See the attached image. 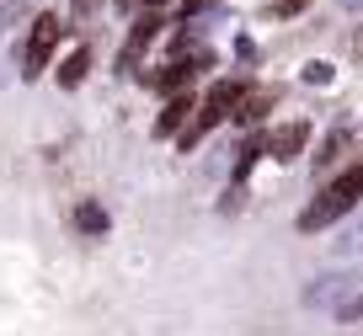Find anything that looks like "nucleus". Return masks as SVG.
Wrapping results in <instances>:
<instances>
[{"mask_svg": "<svg viewBox=\"0 0 363 336\" xmlns=\"http://www.w3.org/2000/svg\"><path fill=\"white\" fill-rule=\"evenodd\" d=\"M342 145H347V134H342V128H331V134H326V145H320V155H315V171H326L331 160L342 155Z\"/></svg>", "mask_w": 363, "mask_h": 336, "instance_id": "12", "label": "nucleus"}, {"mask_svg": "<svg viewBox=\"0 0 363 336\" xmlns=\"http://www.w3.org/2000/svg\"><path fill=\"white\" fill-rule=\"evenodd\" d=\"M267 107H272V91H257V96H240L235 118H240V123H257V118H262Z\"/></svg>", "mask_w": 363, "mask_h": 336, "instance_id": "10", "label": "nucleus"}, {"mask_svg": "<svg viewBox=\"0 0 363 336\" xmlns=\"http://www.w3.org/2000/svg\"><path fill=\"white\" fill-rule=\"evenodd\" d=\"M86 69H91V54H86V48H75V54L59 65V86H80V80H86Z\"/></svg>", "mask_w": 363, "mask_h": 336, "instance_id": "8", "label": "nucleus"}, {"mask_svg": "<svg viewBox=\"0 0 363 336\" xmlns=\"http://www.w3.org/2000/svg\"><path fill=\"white\" fill-rule=\"evenodd\" d=\"M305 145H310V123H299V118L267 134V155H272V160H294Z\"/></svg>", "mask_w": 363, "mask_h": 336, "instance_id": "3", "label": "nucleus"}, {"mask_svg": "<svg viewBox=\"0 0 363 336\" xmlns=\"http://www.w3.org/2000/svg\"><path fill=\"white\" fill-rule=\"evenodd\" d=\"M337 320H342V325H358V320H363V293H358V299H342V304H337Z\"/></svg>", "mask_w": 363, "mask_h": 336, "instance_id": "13", "label": "nucleus"}, {"mask_svg": "<svg viewBox=\"0 0 363 336\" xmlns=\"http://www.w3.org/2000/svg\"><path fill=\"white\" fill-rule=\"evenodd\" d=\"M352 293V278L337 272V278H315V289H305V304H342Z\"/></svg>", "mask_w": 363, "mask_h": 336, "instance_id": "6", "label": "nucleus"}, {"mask_svg": "<svg viewBox=\"0 0 363 336\" xmlns=\"http://www.w3.org/2000/svg\"><path fill=\"white\" fill-rule=\"evenodd\" d=\"M342 6H347V11H363V0H342Z\"/></svg>", "mask_w": 363, "mask_h": 336, "instance_id": "17", "label": "nucleus"}, {"mask_svg": "<svg viewBox=\"0 0 363 336\" xmlns=\"http://www.w3.org/2000/svg\"><path fill=\"white\" fill-rule=\"evenodd\" d=\"M240 96H246V80H219V86L208 91V107L230 112V107H240Z\"/></svg>", "mask_w": 363, "mask_h": 336, "instance_id": "7", "label": "nucleus"}, {"mask_svg": "<svg viewBox=\"0 0 363 336\" xmlns=\"http://www.w3.org/2000/svg\"><path fill=\"white\" fill-rule=\"evenodd\" d=\"M203 6H208V0H182V16H198Z\"/></svg>", "mask_w": 363, "mask_h": 336, "instance_id": "16", "label": "nucleus"}, {"mask_svg": "<svg viewBox=\"0 0 363 336\" xmlns=\"http://www.w3.org/2000/svg\"><path fill=\"white\" fill-rule=\"evenodd\" d=\"M187 112H198L187 91H182V96H171V101H166V112H160V118H155V134H160V139L182 134V128H187Z\"/></svg>", "mask_w": 363, "mask_h": 336, "instance_id": "5", "label": "nucleus"}, {"mask_svg": "<svg viewBox=\"0 0 363 336\" xmlns=\"http://www.w3.org/2000/svg\"><path fill=\"white\" fill-rule=\"evenodd\" d=\"M193 80V65H166V75H155V91H166V96H182V86Z\"/></svg>", "mask_w": 363, "mask_h": 336, "instance_id": "9", "label": "nucleus"}, {"mask_svg": "<svg viewBox=\"0 0 363 336\" xmlns=\"http://www.w3.org/2000/svg\"><path fill=\"white\" fill-rule=\"evenodd\" d=\"M310 0H267V16H299Z\"/></svg>", "mask_w": 363, "mask_h": 336, "instance_id": "15", "label": "nucleus"}, {"mask_svg": "<svg viewBox=\"0 0 363 336\" xmlns=\"http://www.w3.org/2000/svg\"><path fill=\"white\" fill-rule=\"evenodd\" d=\"M299 75H305V86H331V80H337V65H331V59H310Z\"/></svg>", "mask_w": 363, "mask_h": 336, "instance_id": "11", "label": "nucleus"}, {"mask_svg": "<svg viewBox=\"0 0 363 336\" xmlns=\"http://www.w3.org/2000/svg\"><path fill=\"white\" fill-rule=\"evenodd\" d=\"M358 198H363V160H358V166H347L337 181H326V187L315 192V203L299 213V230H305V235H315V230L337 224L342 213H352V203H358Z\"/></svg>", "mask_w": 363, "mask_h": 336, "instance_id": "1", "label": "nucleus"}, {"mask_svg": "<svg viewBox=\"0 0 363 336\" xmlns=\"http://www.w3.org/2000/svg\"><path fill=\"white\" fill-rule=\"evenodd\" d=\"M107 224H113V219H107V208H102L96 198H80V203H75V230H80V235L102 240V235H107Z\"/></svg>", "mask_w": 363, "mask_h": 336, "instance_id": "4", "label": "nucleus"}, {"mask_svg": "<svg viewBox=\"0 0 363 336\" xmlns=\"http://www.w3.org/2000/svg\"><path fill=\"white\" fill-rule=\"evenodd\" d=\"M59 38H65V22H59L54 11H43V16L33 22V38H27V54H22V75H27V80H38V75L48 69Z\"/></svg>", "mask_w": 363, "mask_h": 336, "instance_id": "2", "label": "nucleus"}, {"mask_svg": "<svg viewBox=\"0 0 363 336\" xmlns=\"http://www.w3.org/2000/svg\"><path fill=\"white\" fill-rule=\"evenodd\" d=\"M337 251H342V257H347V251H363V224L342 230V235H337Z\"/></svg>", "mask_w": 363, "mask_h": 336, "instance_id": "14", "label": "nucleus"}]
</instances>
